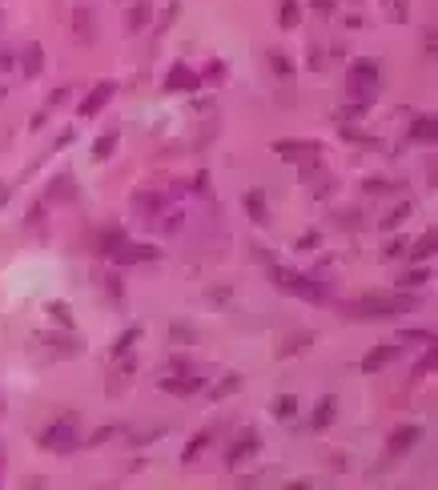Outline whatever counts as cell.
<instances>
[{"label":"cell","mask_w":438,"mask_h":490,"mask_svg":"<svg viewBox=\"0 0 438 490\" xmlns=\"http://www.w3.org/2000/svg\"><path fill=\"white\" fill-rule=\"evenodd\" d=\"M418 305V293H366L354 305V317H394V314H410Z\"/></svg>","instance_id":"cell-1"},{"label":"cell","mask_w":438,"mask_h":490,"mask_svg":"<svg viewBox=\"0 0 438 490\" xmlns=\"http://www.w3.org/2000/svg\"><path fill=\"white\" fill-rule=\"evenodd\" d=\"M270 277L282 293H294V298H306V302H325V289L318 281H310L306 274H294V269H282V265L270 262Z\"/></svg>","instance_id":"cell-2"},{"label":"cell","mask_w":438,"mask_h":490,"mask_svg":"<svg viewBox=\"0 0 438 490\" xmlns=\"http://www.w3.org/2000/svg\"><path fill=\"white\" fill-rule=\"evenodd\" d=\"M350 97H358V105L374 101V88H378V64L374 61H354L350 64Z\"/></svg>","instance_id":"cell-3"},{"label":"cell","mask_w":438,"mask_h":490,"mask_svg":"<svg viewBox=\"0 0 438 490\" xmlns=\"http://www.w3.org/2000/svg\"><path fill=\"white\" fill-rule=\"evenodd\" d=\"M40 446H45V450H73L76 446V434H73V418H69V422H52L49 430H45V434H40Z\"/></svg>","instance_id":"cell-4"},{"label":"cell","mask_w":438,"mask_h":490,"mask_svg":"<svg viewBox=\"0 0 438 490\" xmlns=\"http://www.w3.org/2000/svg\"><path fill=\"white\" fill-rule=\"evenodd\" d=\"M274 153L282 161H313V157H322V145L318 141H277Z\"/></svg>","instance_id":"cell-5"},{"label":"cell","mask_w":438,"mask_h":490,"mask_svg":"<svg viewBox=\"0 0 438 490\" xmlns=\"http://www.w3.org/2000/svg\"><path fill=\"white\" fill-rule=\"evenodd\" d=\"M258 450H262V434H258V430H246V434H238V442L226 450V466H241Z\"/></svg>","instance_id":"cell-6"},{"label":"cell","mask_w":438,"mask_h":490,"mask_svg":"<svg viewBox=\"0 0 438 490\" xmlns=\"http://www.w3.org/2000/svg\"><path fill=\"white\" fill-rule=\"evenodd\" d=\"M165 88L169 93H189V88H201V76L189 69V64L177 61L173 69H169V76H165Z\"/></svg>","instance_id":"cell-7"},{"label":"cell","mask_w":438,"mask_h":490,"mask_svg":"<svg viewBox=\"0 0 438 490\" xmlns=\"http://www.w3.org/2000/svg\"><path fill=\"white\" fill-rule=\"evenodd\" d=\"M113 93H117V85H113V81H100V85L93 88V93H88L85 101H81V117H93V113H100L105 105L113 101Z\"/></svg>","instance_id":"cell-8"},{"label":"cell","mask_w":438,"mask_h":490,"mask_svg":"<svg viewBox=\"0 0 438 490\" xmlns=\"http://www.w3.org/2000/svg\"><path fill=\"white\" fill-rule=\"evenodd\" d=\"M394 358H398V346H386V342H382V346H374V350L362 358V374H378V370H386Z\"/></svg>","instance_id":"cell-9"},{"label":"cell","mask_w":438,"mask_h":490,"mask_svg":"<svg viewBox=\"0 0 438 490\" xmlns=\"http://www.w3.org/2000/svg\"><path fill=\"white\" fill-rule=\"evenodd\" d=\"M161 390L165 394H177V398H189L193 390H201V378L193 370H181V378H161Z\"/></svg>","instance_id":"cell-10"},{"label":"cell","mask_w":438,"mask_h":490,"mask_svg":"<svg viewBox=\"0 0 438 490\" xmlns=\"http://www.w3.org/2000/svg\"><path fill=\"white\" fill-rule=\"evenodd\" d=\"M418 438H422V426H418V422H406V426H398L394 434H390V446H386V450L390 454H406Z\"/></svg>","instance_id":"cell-11"},{"label":"cell","mask_w":438,"mask_h":490,"mask_svg":"<svg viewBox=\"0 0 438 490\" xmlns=\"http://www.w3.org/2000/svg\"><path fill=\"white\" fill-rule=\"evenodd\" d=\"M109 257H117L121 265H133V262H157V257H161V250H153V245H121V250H113Z\"/></svg>","instance_id":"cell-12"},{"label":"cell","mask_w":438,"mask_h":490,"mask_svg":"<svg viewBox=\"0 0 438 490\" xmlns=\"http://www.w3.org/2000/svg\"><path fill=\"white\" fill-rule=\"evenodd\" d=\"M410 137H414V141H422V145H434V141H438V121H434V113H422V117H414V125H410Z\"/></svg>","instance_id":"cell-13"},{"label":"cell","mask_w":438,"mask_h":490,"mask_svg":"<svg viewBox=\"0 0 438 490\" xmlns=\"http://www.w3.org/2000/svg\"><path fill=\"white\" fill-rule=\"evenodd\" d=\"M241 205H246L250 221H258V226H265V221H270V209H265V193H262V189H250V193L241 197Z\"/></svg>","instance_id":"cell-14"},{"label":"cell","mask_w":438,"mask_h":490,"mask_svg":"<svg viewBox=\"0 0 438 490\" xmlns=\"http://www.w3.org/2000/svg\"><path fill=\"white\" fill-rule=\"evenodd\" d=\"M149 21H153V4L149 0H137V4L129 8V16H125V28L129 33H141V28H149Z\"/></svg>","instance_id":"cell-15"},{"label":"cell","mask_w":438,"mask_h":490,"mask_svg":"<svg viewBox=\"0 0 438 490\" xmlns=\"http://www.w3.org/2000/svg\"><path fill=\"white\" fill-rule=\"evenodd\" d=\"M334 414H338V398H334V394L318 398V406H313V430H325L334 422Z\"/></svg>","instance_id":"cell-16"},{"label":"cell","mask_w":438,"mask_h":490,"mask_svg":"<svg viewBox=\"0 0 438 490\" xmlns=\"http://www.w3.org/2000/svg\"><path fill=\"white\" fill-rule=\"evenodd\" d=\"M73 33H76V40H93V8L88 4H76L73 8Z\"/></svg>","instance_id":"cell-17"},{"label":"cell","mask_w":438,"mask_h":490,"mask_svg":"<svg viewBox=\"0 0 438 490\" xmlns=\"http://www.w3.org/2000/svg\"><path fill=\"white\" fill-rule=\"evenodd\" d=\"M406 253H410L414 262H430V257H434V229H426L422 241H414V245H410Z\"/></svg>","instance_id":"cell-18"},{"label":"cell","mask_w":438,"mask_h":490,"mask_svg":"<svg viewBox=\"0 0 438 490\" xmlns=\"http://www.w3.org/2000/svg\"><path fill=\"white\" fill-rule=\"evenodd\" d=\"M117 141H121V133H100V137L93 141V157H97V161H105V157H113Z\"/></svg>","instance_id":"cell-19"},{"label":"cell","mask_w":438,"mask_h":490,"mask_svg":"<svg viewBox=\"0 0 438 490\" xmlns=\"http://www.w3.org/2000/svg\"><path fill=\"white\" fill-rule=\"evenodd\" d=\"M414 214V205L410 202H402V205H394V209H390L386 217H382V233H386V229H398L402 221H406V217Z\"/></svg>","instance_id":"cell-20"},{"label":"cell","mask_w":438,"mask_h":490,"mask_svg":"<svg viewBox=\"0 0 438 490\" xmlns=\"http://www.w3.org/2000/svg\"><path fill=\"white\" fill-rule=\"evenodd\" d=\"M301 25V4L298 0H282V28H298Z\"/></svg>","instance_id":"cell-21"},{"label":"cell","mask_w":438,"mask_h":490,"mask_svg":"<svg viewBox=\"0 0 438 490\" xmlns=\"http://www.w3.org/2000/svg\"><path fill=\"white\" fill-rule=\"evenodd\" d=\"M298 414V398H294V394H282V398H274V418H282V422H286V418H294Z\"/></svg>","instance_id":"cell-22"},{"label":"cell","mask_w":438,"mask_h":490,"mask_svg":"<svg viewBox=\"0 0 438 490\" xmlns=\"http://www.w3.org/2000/svg\"><path fill=\"white\" fill-rule=\"evenodd\" d=\"M125 245V233L121 229H105L100 233V253H113V250H121Z\"/></svg>","instance_id":"cell-23"},{"label":"cell","mask_w":438,"mask_h":490,"mask_svg":"<svg viewBox=\"0 0 438 490\" xmlns=\"http://www.w3.org/2000/svg\"><path fill=\"white\" fill-rule=\"evenodd\" d=\"M265 57H270V69H274L277 76H289V73H294V64H289V57H286V52L270 49V52H265Z\"/></svg>","instance_id":"cell-24"},{"label":"cell","mask_w":438,"mask_h":490,"mask_svg":"<svg viewBox=\"0 0 438 490\" xmlns=\"http://www.w3.org/2000/svg\"><path fill=\"white\" fill-rule=\"evenodd\" d=\"M398 281H402V289H418V286L430 281V269H426V265H422V269H410V274H402Z\"/></svg>","instance_id":"cell-25"},{"label":"cell","mask_w":438,"mask_h":490,"mask_svg":"<svg viewBox=\"0 0 438 490\" xmlns=\"http://www.w3.org/2000/svg\"><path fill=\"white\" fill-rule=\"evenodd\" d=\"M40 57H45V49H40V45H33V49L25 52V73L28 76H37L40 69H45V61H40Z\"/></svg>","instance_id":"cell-26"},{"label":"cell","mask_w":438,"mask_h":490,"mask_svg":"<svg viewBox=\"0 0 438 490\" xmlns=\"http://www.w3.org/2000/svg\"><path fill=\"white\" fill-rule=\"evenodd\" d=\"M137 338H141V329H137V326H133V329H125V334L117 338L113 354H117V358H125V354H129V346H133V342H137Z\"/></svg>","instance_id":"cell-27"},{"label":"cell","mask_w":438,"mask_h":490,"mask_svg":"<svg viewBox=\"0 0 438 490\" xmlns=\"http://www.w3.org/2000/svg\"><path fill=\"white\" fill-rule=\"evenodd\" d=\"M49 197L52 202H57V197H73V177H57L52 189H49Z\"/></svg>","instance_id":"cell-28"},{"label":"cell","mask_w":438,"mask_h":490,"mask_svg":"<svg viewBox=\"0 0 438 490\" xmlns=\"http://www.w3.org/2000/svg\"><path fill=\"white\" fill-rule=\"evenodd\" d=\"M434 362H438V350H434V346H426V358L414 366V378H418V374H434Z\"/></svg>","instance_id":"cell-29"},{"label":"cell","mask_w":438,"mask_h":490,"mask_svg":"<svg viewBox=\"0 0 438 490\" xmlns=\"http://www.w3.org/2000/svg\"><path fill=\"white\" fill-rule=\"evenodd\" d=\"M238 386H241V374H229L226 382H217V386H213V398H226V394H234Z\"/></svg>","instance_id":"cell-30"},{"label":"cell","mask_w":438,"mask_h":490,"mask_svg":"<svg viewBox=\"0 0 438 490\" xmlns=\"http://www.w3.org/2000/svg\"><path fill=\"white\" fill-rule=\"evenodd\" d=\"M402 342H426V346H434V329H402Z\"/></svg>","instance_id":"cell-31"},{"label":"cell","mask_w":438,"mask_h":490,"mask_svg":"<svg viewBox=\"0 0 438 490\" xmlns=\"http://www.w3.org/2000/svg\"><path fill=\"white\" fill-rule=\"evenodd\" d=\"M205 442H209V434H197V438H193V442L185 446V454H181V458H185V462H193V458H197V454L205 450Z\"/></svg>","instance_id":"cell-32"},{"label":"cell","mask_w":438,"mask_h":490,"mask_svg":"<svg viewBox=\"0 0 438 490\" xmlns=\"http://www.w3.org/2000/svg\"><path fill=\"white\" fill-rule=\"evenodd\" d=\"M402 253H406V241L394 238V241H386V250H382V262H394V257H402Z\"/></svg>","instance_id":"cell-33"},{"label":"cell","mask_w":438,"mask_h":490,"mask_svg":"<svg viewBox=\"0 0 438 490\" xmlns=\"http://www.w3.org/2000/svg\"><path fill=\"white\" fill-rule=\"evenodd\" d=\"M49 314L57 317V322H64V326H73V314H69V305H64V302H52Z\"/></svg>","instance_id":"cell-34"},{"label":"cell","mask_w":438,"mask_h":490,"mask_svg":"<svg viewBox=\"0 0 438 490\" xmlns=\"http://www.w3.org/2000/svg\"><path fill=\"white\" fill-rule=\"evenodd\" d=\"M177 13H181V4H177V0H173V4L165 8V16H161V25H157V28H161V33H165V28H169V25H173V21H177Z\"/></svg>","instance_id":"cell-35"},{"label":"cell","mask_w":438,"mask_h":490,"mask_svg":"<svg viewBox=\"0 0 438 490\" xmlns=\"http://www.w3.org/2000/svg\"><path fill=\"white\" fill-rule=\"evenodd\" d=\"M366 189L370 193H390V189H398L394 181H382V177H374V181H366Z\"/></svg>","instance_id":"cell-36"},{"label":"cell","mask_w":438,"mask_h":490,"mask_svg":"<svg viewBox=\"0 0 438 490\" xmlns=\"http://www.w3.org/2000/svg\"><path fill=\"white\" fill-rule=\"evenodd\" d=\"M382 4H394V16H398V21H406V0H382Z\"/></svg>","instance_id":"cell-37"},{"label":"cell","mask_w":438,"mask_h":490,"mask_svg":"<svg viewBox=\"0 0 438 490\" xmlns=\"http://www.w3.org/2000/svg\"><path fill=\"white\" fill-rule=\"evenodd\" d=\"M117 434V426H105V430H97V434H93V446H97V442H105V438H113Z\"/></svg>","instance_id":"cell-38"},{"label":"cell","mask_w":438,"mask_h":490,"mask_svg":"<svg viewBox=\"0 0 438 490\" xmlns=\"http://www.w3.org/2000/svg\"><path fill=\"white\" fill-rule=\"evenodd\" d=\"M313 8H318V13H334V0H310Z\"/></svg>","instance_id":"cell-39"},{"label":"cell","mask_w":438,"mask_h":490,"mask_svg":"<svg viewBox=\"0 0 438 490\" xmlns=\"http://www.w3.org/2000/svg\"><path fill=\"white\" fill-rule=\"evenodd\" d=\"M61 101H69V88H57V93L49 97V105H61Z\"/></svg>","instance_id":"cell-40"},{"label":"cell","mask_w":438,"mask_h":490,"mask_svg":"<svg viewBox=\"0 0 438 490\" xmlns=\"http://www.w3.org/2000/svg\"><path fill=\"white\" fill-rule=\"evenodd\" d=\"M313 241H318V233H301V241H298V250H310Z\"/></svg>","instance_id":"cell-41"},{"label":"cell","mask_w":438,"mask_h":490,"mask_svg":"<svg viewBox=\"0 0 438 490\" xmlns=\"http://www.w3.org/2000/svg\"><path fill=\"white\" fill-rule=\"evenodd\" d=\"M193 189H197V193H205V189H209V173H197V185H193Z\"/></svg>","instance_id":"cell-42"},{"label":"cell","mask_w":438,"mask_h":490,"mask_svg":"<svg viewBox=\"0 0 438 490\" xmlns=\"http://www.w3.org/2000/svg\"><path fill=\"white\" fill-rule=\"evenodd\" d=\"M0 101H4V88H0Z\"/></svg>","instance_id":"cell-43"}]
</instances>
